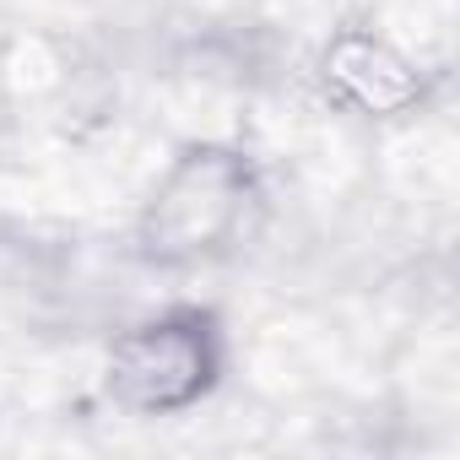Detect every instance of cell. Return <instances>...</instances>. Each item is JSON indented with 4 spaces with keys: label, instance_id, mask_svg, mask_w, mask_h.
<instances>
[{
    "label": "cell",
    "instance_id": "6da1fadb",
    "mask_svg": "<svg viewBox=\"0 0 460 460\" xmlns=\"http://www.w3.org/2000/svg\"><path fill=\"white\" fill-rule=\"evenodd\" d=\"M211 325L200 314L152 320L130 331L109 358V390L136 411H173L211 385Z\"/></svg>",
    "mask_w": 460,
    "mask_h": 460
}]
</instances>
